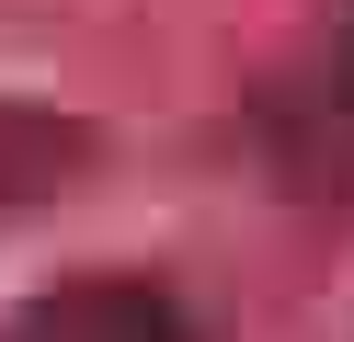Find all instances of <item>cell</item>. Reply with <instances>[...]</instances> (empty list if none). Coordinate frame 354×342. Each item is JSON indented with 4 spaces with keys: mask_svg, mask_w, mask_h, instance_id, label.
Listing matches in <instances>:
<instances>
[{
    "mask_svg": "<svg viewBox=\"0 0 354 342\" xmlns=\"http://www.w3.org/2000/svg\"><path fill=\"white\" fill-rule=\"evenodd\" d=\"M35 342H171V319L160 308H149V296H92V308H69V319H46V331H35Z\"/></svg>",
    "mask_w": 354,
    "mask_h": 342,
    "instance_id": "6da1fadb",
    "label": "cell"
}]
</instances>
